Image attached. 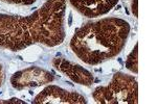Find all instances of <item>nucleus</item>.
<instances>
[{"label": "nucleus", "mask_w": 157, "mask_h": 104, "mask_svg": "<svg viewBox=\"0 0 157 104\" xmlns=\"http://www.w3.org/2000/svg\"><path fill=\"white\" fill-rule=\"evenodd\" d=\"M77 11L87 18L106 15L117 4L118 0H69Z\"/></svg>", "instance_id": "nucleus-7"}, {"label": "nucleus", "mask_w": 157, "mask_h": 104, "mask_svg": "<svg viewBox=\"0 0 157 104\" xmlns=\"http://www.w3.org/2000/svg\"><path fill=\"white\" fill-rule=\"evenodd\" d=\"M92 97L101 104H137V81L133 76L117 72L108 85L95 88Z\"/></svg>", "instance_id": "nucleus-3"}, {"label": "nucleus", "mask_w": 157, "mask_h": 104, "mask_svg": "<svg viewBox=\"0 0 157 104\" xmlns=\"http://www.w3.org/2000/svg\"><path fill=\"white\" fill-rule=\"evenodd\" d=\"M66 0H47L41 9L27 17L0 14V47L13 51L40 43L54 47L65 38Z\"/></svg>", "instance_id": "nucleus-1"}, {"label": "nucleus", "mask_w": 157, "mask_h": 104, "mask_svg": "<svg viewBox=\"0 0 157 104\" xmlns=\"http://www.w3.org/2000/svg\"><path fill=\"white\" fill-rule=\"evenodd\" d=\"M7 2H12V3H16V4H25V5H29V4L34 3L36 0H4Z\"/></svg>", "instance_id": "nucleus-9"}, {"label": "nucleus", "mask_w": 157, "mask_h": 104, "mask_svg": "<svg viewBox=\"0 0 157 104\" xmlns=\"http://www.w3.org/2000/svg\"><path fill=\"white\" fill-rule=\"evenodd\" d=\"M137 62H138V43H136L135 46L132 49L130 54L128 55L127 59H126V68L131 71L134 74H137L138 73V65H137Z\"/></svg>", "instance_id": "nucleus-8"}, {"label": "nucleus", "mask_w": 157, "mask_h": 104, "mask_svg": "<svg viewBox=\"0 0 157 104\" xmlns=\"http://www.w3.org/2000/svg\"><path fill=\"white\" fill-rule=\"evenodd\" d=\"M0 103H24L23 101L19 100V99H11V100H0Z\"/></svg>", "instance_id": "nucleus-11"}, {"label": "nucleus", "mask_w": 157, "mask_h": 104, "mask_svg": "<svg viewBox=\"0 0 157 104\" xmlns=\"http://www.w3.org/2000/svg\"><path fill=\"white\" fill-rule=\"evenodd\" d=\"M137 2H138V0H133V1H132V12H133L134 16H135L136 18H137V16H138Z\"/></svg>", "instance_id": "nucleus-10"}, {"label": "nucleus", "mask_w": 157, "mask_h": 104, "mask_svg": "<svg viewBox=\"0 0 157 104\" xmlns=\"http://www.w3.org/2000/svg\"><path fill=\"white\" fill-rule=\"evenodd\" d=\"M2 79H3V75H2V68H1V66H0V85H1V83H2Z\"/></svg>", "instance_id": "nucleus-12"}, {"label": "nucleus", "mask_w": 157, "mask_h": 104, "mask_svg": "<svg viewBox=\"0 0 157 104\" xmlns=\"http://www.w3.org/2000/svg\"><path fill=\"white\" fill-rule=\"evenodd\" d=\"M33 103H87V100L85 97L75 92L63 90L56 85H49L40 94H38Z\"/></svg>", "instance_id": "nucleus-5"}, {"label": "nucleus", "mask_w": 157, "mask_h": 104, "mask_svg": "<svg viewBox=\"0 0 157 104\" xmlns=\"http://www.w3.org/2000/svg\"><path fill=\"white\" fill-rule=\"evenodd\" d=\"M130 25L121 18H104L88 22L75 30L70 48L82 62L90 66L117 56L127 43Z\"/></svg>", "instance_id": "nucleus-2"}, {"label": "nucleus", "mask_w": 157, "mask_h": 104, "mask_svg": "<svg viewBox=\"0 0 157 104\" xmlns=\"http://www.w3.org/2000/svg\"><path fill=\"white\" fill-rule=\"evenodd\" d=\"M52 80L54 75L48 71L38 67H30L15 73L11 78V83L16 90H22L25 88L40 87L50 83Z\"/></svg>", "instance_id": "nucleus-4"}, {"label": "nucleus", "mask_w": 157, "mask_h": 104, "mask_svg": "<svg viewBox=\"0 0 157 104\" xmlns=\"http://www.w3.org/2000/svg\"><path fill=\"white\" fill-rule=\"evenodd\" d=\"M52 64L59 72L68 76L75 83L86 85V87H89L93 83L94 78H93L92 74L87 69L83 68L82 66L72 64L69 60H66L61 57L55 58Z\"/></svg>", "instance_id": "nucleus-6"}]
</instances>
